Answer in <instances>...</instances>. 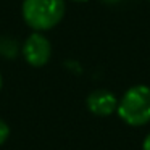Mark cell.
<instances>
[{"mask_svg":"<svg viewBox=\"0 0 150 150\" xmlns=\"http://www.w3.org/2000/svg\"><path fill=\"white\" fill-rule=\"evenodd\" d=\"M65 0H24L21 13L31 29L42 33L55 28L65 16Z\"/></svg>","mask_w":150,"mask_h":150,"instance_id":"1","label":"cell"},{"mask_svg":"<svg viewBox=\"0 0 150 150\" xmlns=\"http://www.w3.org/2000/svg\"><path fill=\"white\" fill-rule=\"evenodd\" d=\"M116 113L129 126H145L150 123V87L137 84L129 87L118 100Z\"/></svg>","mask_w":150,"mask_h":150,"instance_id":"2","label":"cell"},{"mask_svg":"<svg viewBox=\"0 0 150 150\" xmlns=\"http://www.w3.org/2000/svg\"><path fill=\"white\" fill-rule=\"evenodd\" d=\"M21 53H23L24 60L34 68H40V66L47 65L52 57V45H50L49 39L44 36L42 33L34 31L26 40H24L23 47H21Z\"/></svg>","mask_w":150,"mask_h":150,"instance_id":"3","label":"cell"},{"mask_svg":"<svg viewBox=\"0 0 150 150\" xmlns=\"http://www.w3.org/2000/svg\"><path fill=\"white\" fill-rule=\"evenodd\" d=\"M86 105L87 110L95 116H110L118 108V98L107 89H97L87 95Z\"/></svg>","mask_w":150,"mask_h":150,"instance_id":"4","label":"cell"},{"mask_svg":"<svg viewBox=\"0 0 150 150\" xmlns=\"http://www.w3.org/2000/svg\"><path fill=\"white\" fill-rule=\"evenodd\" d=\"M8 137H10V127H8V124L0 118V145L7 142Z\"/></svg>","mask_w":150,"mask_h":150,"instance_id":"5","label":"cell"},{"mask_svg":"<svg viewBox=\"0 0 150 150\" xmlns=\"http://www.w3.org/2000/svg\"><path fill=\"white\" fill-rule=\"evenodd\" d=\"M142 150H150V132L145 136V139L142 142Z\"/></svg>","mask_w":150,"mask_h":150,"instance_id":"6","label":"cell"},{"mask_svg":"<svg viewBox=\"0 0 150 150\" xmlns=\"http://www.w3.org/2000/svg\"><path fill=\"white\" fill-rule=\"evenodd\" d=\"M103 2H107V4H120L123 0H103Z\"/></svg>","mask_w":150,"mask_h":150,"instance_id":"7","label":"cell"},{"mask_svg":"<svg viewBox=\"0 0 150 150\" xmlns=\"http://www.w3.org/2000/svg\"><path fill=\"white\" fill-rule=\"evenodd\" d=\"M2 84H4V79H2V74H0V89H2Z\"/></svg>","mask_w":150,"mask_h":150,"instance_id":"8","label":"cell"},{"mask_svg":"<svg viewBox=\"0 0 150 150\" xmlns=\"http://www.w3.org/2000/svg\"><path fill=\"white\" fill-rule=\"evenodd\" d=\"M73 2H87V0H73Z\"/></svg>","mask_w":150,"mask_h":150,"instance_id":"9","label":"cell"},{"mask_svg":"<svg viewBox=\"0 0 150 150\" xmlns=\"http://www.w3.org/2000/svg\"><path fill=\"white\" fill-rule=\"evenodd\" d=\"M149 2H150V0H149Z\"/></svg>","mask_w":150,"mask_h":150,"instance_id":"10","label":"cell"}]
</instances>
